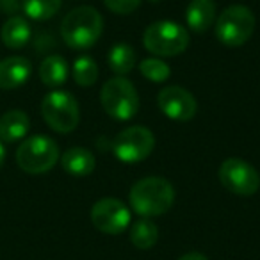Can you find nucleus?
Segmentation results:
<instances>
[{
  "label": "nucleus",
  "mask_w": 260,
  "mask_h": 260,
  "mask_svg": "<svg viewBox=\"0 0 260 260\" xmlns=\"http://www.w3.org/2000/svg\"><path fill=\"white\" fill-rule=\"evenodd\" d=\"M128 202L136 214L150 219V217L162 216L173 207L175 189L166 178L146 177L132 185Z\"/></svg>",
  "instance_id": "obj_1"
},
{
  "label": "nucleus",
  "mask_w": 260,
  "mask_h": 260,
  "mask_svg": "<svg viewBox=\"0 0 260 260\" xmlns=\"http://www.w3.org/2000/svg\"><path fill=\"white\" fill-rule=\"evenodd\" d=\"M104 32V18L91 6L75 8L64 16L61 23V36L70 48H89L100 40Z\"/></svg>",
  "instance_id": "obj_2"
},
{
  "label": "nucleus",
  "mask_w": 260,
  "mask_h": 260,
  "mask_svg": "<svg viewBox=\"0 0 260 260\" xmlns=\"http://www.w3.org/2000/svg\"><path fill=\"white\" fill-rule=\"evenodd\" d=\"M143 45L153 55L159 57H175L187 50L189 32L185 27L170 20L153 22L146 27L143 34Z\"/></svg>",
  "instance_id": "obj_3"
},
{
  "label": "nucleus",
  "mask_w": 260,
  "mask_h": 260,
  "mask_svg": "<svg viewBox=\"0 0 260 260\" xmlns=\"http://www.w3.org/2000/svg\"><path fill=\"white\" fill-rule=\"evenodd\" d=\"M102 107L111 118L118 121H128L139 111V94L134 84L125 77H112L102 86Z\"/></svg>",
  "instance_id": "obj_4"
},
{
  "label": "nucleus",
  "mask_w": 260,
  "mask_h": 260,
  "mask_svg": "<svg viewBox=\"0 0 260 260\" xmlns=\"http://www.w3.org/2000/svg\"><path fill=\"white\" fill-rule=\"evenodd\" d=\"M59 160V146L48 136H32L16 150V162L20 170L30 175L50 171Z\"/></svg>",
  "instance_id": "obj_5"
},
{
  "label": "nucleus",
  "mask_w": 260,
  "mask_h": 260,
  "mask_svg": "<svg viewBox=\"0 0 260 260\" xmlns=\"http://www.w3.org/2000/svg\"><path fill=\"white\" fill-rule=\"evenodd\" d=\"M255 30V16L251 9L241 4L223 9L216 22V36L226 47H242Z\"/></svg>",
  "instance_id": "obj_6"
},
{
  "label": "nucleus",
  "mask_w": 260,
  "mask_h": 260,
  "mask_svg": "<svg viewBox=\"0 0 260 260\" xmlns=\"http://www.w3.org/2000/svg\"><path fill=\"white\" fill-rule=\"evenodd\" d=\"M41 114L47 125L59 134H70L79 126V104L68 91H52L41 102Z\"/></svg>",
  "instance_id": "obj_7"
},
{
  "label": "nucleus",
  "mask_w": 260,
  "mask_h": 260,
  "mask_svg": "<svg viewBox=\"0 0 260 260\" xmlns=\"http://www.w3.org/2000/svg\"><path fill=\"white\" fill-rule=\"evenodd\" d=\"M155 148V136L146 126L134 125L121 130L112 141L116 159L126 164H136L148 159Z\"/></svg>",
  "instance_id": "obj_8"
},
{
  "label": "nucleus",
  "mask_w": 260,
  "mask_h": 260,
  "mask_svg": "<svg viewBox=\"0 0 260 260\" xmlns=\"http://www.w3.org/2000/svg\"><path fill=\"white\" fill-rule=\"evenodd\" d=\"M217 175L223 187L237 196H251L260 189V175L255 166L237 157L224 160Z\"/></svg>",
  "instance_id": "obj_9"
},
{
  "label": "nucleus",
  "mask_w": 260,
  "mask_h": 260,
  "mask_svg": "<svg viewBox=\"0 0 260 260\" xmlns=\"http://www.w3.org/2000/svg\"><path fill=\"white\" fill-rule=\"evenodd\" d=\"M91 223L102 234L118 235L130 226V210L116 198H102L91 209Z\"/></svg>",
  "instance_id": "obj_10"
},
{
  "label": "nucleus",
  "mask_w": 260,
  "mask_h": 260,
  "mask_svg": "<svg viewBox=\"0 0 260 260\" xmlns=\"http://www.w3.org/2000/svg\"><path fill=\"white\" fill-rule=\"evenodd\" d=\"M159 109L175 121H189L196 116L198 104L192 93L180 86H166L157 96Z\"/></svg>",
  "instance_id": "obj_11"
},
{
  "label": "nucleus",
  "mask_w": 260,
  "mask_h": 260,
  "mask_svg": "<svg viewBox=\"0 0 260 260\" xmlns=\"http://www.w3.org/2000/svg\"><path fill=\"white\" fill-rule=\"evenodd\" d=\"M32 64L27 57H8L0 61V89H16L29 80Z\"/></svg>",
  "instance_id": "obj_12"
},
{
  "label": "nucleus",
  "mask_w": 260,
  "mask_h": 260,
  "mask_svg": "<svg viewBox=\"0 0 260 260\" xmlns=\"http://www.w3.org/2000/svg\"><path fill=\"white\" fill-rule=\"evenodd\" d=\"M30 128V119L23 111H8L0 116V141L16 143L22 141Z\"/></svg>",
  "instance_id": "obj_13"
},
{
  "label": "nucleus",
  "mask_w": 260,
  "mask_h": 260,
  "mask_svg": "<svg viewBox=\"0 0 260 260\" xmlns=\"http://www.w3.org/2000/svg\"><path fill=\"white\" fill-rule=\"evenodd\" d=\"M216 20V2L214 0H191L185 11L187 27L194 32H205Z\"/></svg>",
  "instance_id": "obj_14"
},
{
  "label": "nucleus",
  "mask_w": 260,
  "mask_h": 260,
  "mask_svg": "<svg viewBox=\"0 0 260 260\" xmlns=\"http://www.w3.org/2000/svg\"><path fill=\"white\" fill-rule=\"evenodd\" d=\"M61 164L62 170L66 173L73 175V177H87L94 171L96 160H94V155L89 150L75 146V148H70L62 153Z\"/></svg>",
  "instance_id": "obj_15"
},
{
  "label": "nucleus",
  "mask_w": 260,
  "mask_h": 260,
  "mask_svg": "<svg viewBox=\"0 0 260 260\" xmlns=\"http://www.w3.org/2000/svg\"><path fill=\"white\" fill-rule=\"evenodd\" d=\"M30 25L22 16H11L0 30L2 43L8 48H22L30 40Z\"/></svg>",
  "instance_id": "obj_16"
},
{
  "label": "nucleus",
  "mask_w": 260,
  "mask_h": 260,
  "mask_svg": "<svg viewBox=\"0 0 260 260\" xmlns=\"http://www.w3.org/2000/svg\"><path fill=\"white\" fill-rule=\"evenodd\" d=\"M40 79L48 87L62 86L68 79V62L61 55H48L40 64Z\"/></svg>",
  "instance_id": "obj_17"
},
{
  "label": "nucleus",
  "mask_w": 260,
  "mask_h": 260,
  "mask_svg": "<svg viewBox=\"0 0 260 260\" xmlns=\"http://www.w3.org/2000/svg\"><path fill=\"white\" fill-rule=\"evenodd\" d=\"M159 241V228L148 217H141L130 226V242L138 249H150Z\"/></svg>",
  "instance_id": "obj_18"
},
{
  "label": "nucleus",
  "mask_w": 260,
  "mask_h": 260,
  "mask_svg": "<svg viewBox=\"0 0 260 260\" xmlns=\"http://www.w3.org/2000/svg\"><path fill=\"white\" fill-rule=\"evenodd\" d=\"M107 62L111 72L118 73V77L126 75L136 66V50L128 43H118L109 52Z\"/></svg>",
  "instance_id": "obj_19"
},
{
  "label": "nucleus",
  "mask_w": 260,
  "mask_h": 260,
  "mask_svg": "<svg viewBox=\"0 0 260 260\" xmlns=\"http://www.w3.org/2000/svg\"><path fill=\"white\" fill-rule=\"evenodd\" d=\"M62 0H22V9L29 18L36 22L50 20L59 13Z\"/></svg>",
  "instance_id": "obj_20"
},
{
  "label": "nucleus",
  "mask_w": 260,
  "mask_h": 260,
  "mask_svg": "<svg viewBox=\"0 0 260 260\" xmlns=\"http://www.w3.org/2000/svg\"><path fill=\"white\" fill-rule=\"evenodd\" d=\"M73 79L79 86L89 87L98 80V64L93 57L89 55H82L73 62Z\"/></svg>",
  "instance_id": "obj_21"
},
{
  "label": "nucleus",
  "mask_w": 260,
  "mask_h": 260,
  "mask_svg": "<svg viewBox=\"0 0 260 260\" xmlns=\"http://www.w3.org/2000/svg\"><path fill=\"white\" fill-rule=\"evenodd\" d=\"M139 72L145 79L152 82H166L171 75V70L162 59L159 57H146L139 62Z\"/></svg>",
  "instance_id": "obj_22"
},
{
  "label": "nucleus",
  "mask_w": 260,
  "mask_h": 260,
  "mask_svg": "<svg viewBox=\"0 0 260 260\" xmlns=\"http://www.w3.org/2000/svg\"><path fill=\"white\" fill-rule=\"evenodd\" d=\"M143 0H104L107 9H111L116 15H130L141 6Z\"/></svg>",
  "instance_id": "obj_23"
},
{
  "label": "nucleus",
  "mask_w": 260,
  "mask_h": 260,
  "mask_svg": "<svg viewBox=\"0 0 260 260\" xmlns=\"http://www.w3.org/2000/svg\"><path fill=\"white\" fill-rule=\"evenodd\" d=\"M22 8V0H0V9L6 15H13Z\"/></svg>",
  "instance_id": "obj_24"
},
{
  "label": "nucleus",
  "mask_w": 260,
  "mask_h": 260,
  "mask_svg": "<svg viewBox=\"0 0 260 260\" xmlns=\"http://www.w3.org/2000/svg\"><path fill=\"white\" fill-rule=\"evenodd\" d=\"M178 260H209L203 253H198V251H191V253H185L182 255Z\"/></svg>",
  "instance_id": "obj_25"
},
{
  "label": "nucleus",
  "mask_w": 260,
  "mask_h": 260,
  "mask_svg": "<svg viewBox=\"0 0 260 260\" xmlns=\"http://www.w3.org/2000/svg\"><path fill=\"white\" fill-rule=\"evenodd\" d=\"M4 159H6V148H4V145H2V141H0V168L4 164Z\"/></svg>",
  "instance_id": "obj_26"
},
{
  "label": "nucleus",
  "mask_w": 260,
  "mask_h": 260,
  "mask_svg": "<svg viewBox=\"0 0 260 260\" xmlns=\"http://www.w3.org/2000/svg\"><path fill=\"white\" fill-rule=\"evenodd\" d=\"M150 2H153V4H157V2H162V0H150Z\"/></svg>",
  "instance_id": "obj_27"
}]
</instances>
